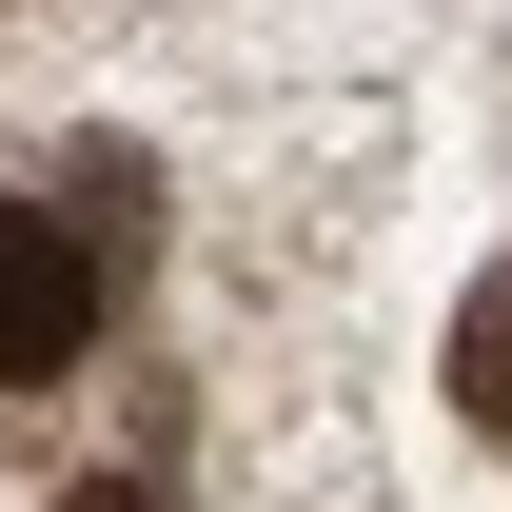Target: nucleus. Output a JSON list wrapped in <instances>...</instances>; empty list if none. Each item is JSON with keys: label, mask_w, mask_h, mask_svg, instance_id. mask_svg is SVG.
Listing matches in <instances>:
<instances>
[{"label": "nucleus", "mask_w": 512, "mask_h": 512, "mask_svg": "<svg viewBox=\"0 0 512 512\" xmlns=\"http://www.w3.org/2000/svg\"><path fill=\"white\" fill-rule=\"evenodd\" d=\"M119 276H138V178H119V158L60 178V197H20V217H0V394L79 375L99 316H119Z\"/></svg>", "instance_id": "obj_1"}, {"label": "nucleus", "mask_w": 512, "mask_h": 512, "mask_svg": "<svg viewBox=\"0 0 512 512\" xmlns=\"http://www.w3.org/2000/svg\"><path fill=\"white\" fill-rule=\"evenodd\" d=\"M453 414H473V434L512 453V256L473 276V296H453Z\"/></svg>", "instance_id": "obj_2"}, {"label": "nucleus", "mask_w": 512, "mask_h": 512, "mask_svg": "<svg viewBox=\"0 0 512 512\" xmlns=\"http://www.w3.org/2000/svg\"><path fill=\"white\" fill-rule=\"evenodd\" d=\"M60 512H158V473H79V493Z\"/></svg>", "instance_id": "obj_3"}]
</instances>
